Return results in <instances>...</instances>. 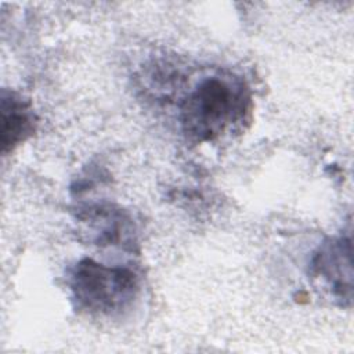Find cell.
I'll return each instance as SVG.
<instances>
[{
    "label": "cell",
    "instance_id": "6da1fadb",
    "mask_svg": "<svg viewBox=\"0 0 354 354\" xmlns=\"http://www.w3.org/2000/svg\"><path fill=\"white\" fill-rule=\"evenodd\" d=\"M248 106L249 94L239 77L206 76L181 104L183 130L196 141H210L239 122Z\"/></svg>",
    "mask_w": 354,
    "mask_h": 354
},
{
    "label": "cell",
    "instance_id": "7a4b0ae2",
    "mask_svg": "<svg viewBox=\"0 0 354 354\" xmlns=\"http://www.w3.org/2000/svg\"><path fill=\"white\" fill-rule=\"evenodd\" d=\"M69 288L77 307L93 315H116L137 297L138 278L126 267H111L83 259L69 272Z\"/></svg>",
    "mask_w": 354,
    "mask_h": 354
},
{
    "label": "cell",
    "instance_id": "3957f363",
    "mask_svg": "<svg viewBox=\"0 0 354 354\" xmlns=\"http://www.w3.org/2000/svg\"><path fill=\"white\" fill-rule=\"evenodd\" d=\"M313 274L321 278L330 293L340 300L351 301L353 297V261L351 239L339 236L322 243L311 260Z\"/></svg>",
    "mask_w": 354,
    "mask_h": 354
},
{
    "label": "cell",
    "instance_id": "277c9868",
    "mask_svg": "<svg viewBox=\"0 0 354 354\" xmlns=\"http://www.w3.org/2000/svg\"><path fill=\"white\" fill-rule=\"evenodd\" d=\"M79 218L88 224L98 245H130L133 242V223L120 209L91 205L79 213Z\"/></svg>",
    "mask_w": 354,
    "mask_h": 354
},
{
    "label": "cell",
    "instance_id": "5b68a950",
    "mask_svg": "<svg viewBox=\"0 0 354 354\" xmlns=\"http://www.w3.org/2000/svg\"><path fill=\"white\" fill-rule=\"evenodd\" d=\"M1 147L12 151L35 130V113L30 105L15 93H1Z\"/></svg>",
    "mask_w": 354,
    "mask_h": 354
}]
</instances>
